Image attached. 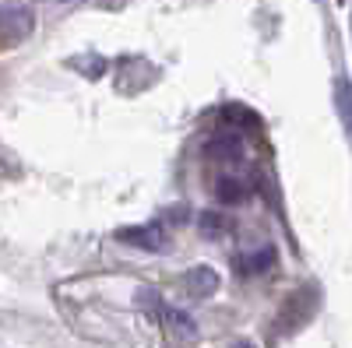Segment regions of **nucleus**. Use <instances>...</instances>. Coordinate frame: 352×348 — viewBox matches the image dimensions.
Here are the masks:
<instances>
[{"label": "nucleus", "instance_id": "1", "mask_svg": "<svg viewBox=\"0 0 352 348\" xmlns=\"http://www.w3.org/2000/svg\"><path fill=\"white\" fill-rule=\"evenodd\" d=\"M120 240H124V243H131V246H141V250H152V253H159V250H166V246H169V236H166V229H162L159 222L124 229V232H120Z\"/></svg>", "mask_w": 352, "mask_h": 348}, {"label": "nucleus", "instance_id": "2", "mask_svg": "<svg viewBox=\"0 0 352 348\" xmlns=\"http://www.w3.org/2000/svg\"><path fill=\"white\" fill-rule=\"evenodd\" d=\"M28 28H32V18H28L25 11H0V49L25 39Z\"/></svg>", "mask_w": 352, "mask_h": 348}, {"label": "nucleus", "instance_id": "3", "mask_svg": "<svg viewBox=\"0 0 352 348\" xmlns=\"http://www.w3.org/2000/svg\"><path fill=\"white\" fill-rule=\"evenodd\" d=\"M219 288V275L212 271V268H194V271H187V292L190 296H212Z\"/></svg>", "mask_w": 352, "mask_h": 348}, {"label": "nucleus", "instance_id": "4", "mask_svg": "<svg viewBox=\"0 0 352 348\" xmlns=\"http://www.w3.org/2000/svg\"><path fill=\"white\" fill-rule=\"evenodd\" d=\"M208 155L212 159H226V162H236L243 155V144H240V137H232V134H219V137L208 141Z\"/></svg>", "mask_w": 352, "mask_h": 348}, {"label": "nucleus", "instance_id": "5", "mask_svg": "<svg viewBox=\"0 0 352 348\" xmlns=\"http://www.w3.org/2000/svg\"><path fill=\"white\" fill-rule=\"evenodd\" d=\"M215 197L222 200V205H236V200L247 197V187H243V180H236V176H219Z\"/></svg>", "mask_w": 352, "mask_h": 348}, {"label": "nucleus", "instance_id": "6", "mask_svg": "<svg viewBox=\"0 0 352 348\" xmlns=\"http://www.w3.org/2000/svg\"><path fill=\"white\" fill-rule=\"evenodd\" d=\"M166 321H169V327H173L176 338H194V334H197L194 321H190L187 313H180V310H176V313H166Z\"/></svg>", "mask_w": 352, "mask_h": 348}, {"label": "nucleus", "instance_id": "7", "mask_svg": "<svg viewBox=\"0 0 352 348\" xmlns=\"http://www.w3.org/2000/svg\"><path fill=\"white\" fill-rule=\"evenodd\" d=\"M275 260V250H264V253H254L243 260V275H257V271H268Z\"/></svg>", "mask_w": 352, "mask_h": 348}, {"label": "nucleus", "instance_id": "8", "mask_svg": "<svg viewBox=\"0 0 352 348\" xmlns=\"http://www.w3.org/2000/svg\"><path fill=\"white\" fill-rule=\"evenodd\" d=\"M201 229L208 232V236H215V232H226V229H229V222H226L219 211H204V215H201Z\"/></svg>", "mask_w": 352, "mask_h": 348}, {"label": "nucleus", "instance_id": "9", "mask_svg": "<svg viewBox=\"0 0 352 348\" xmlns=\"http://www.w3.org/2000/svg\"><path fill=\"white\" fill-rule=\"evenodd\" d=\"M232 348H254L250 341H236V345H232Z\"/></svg>", "mask_w": 352, "mask_h": 348}]
</instances>
